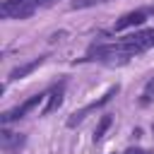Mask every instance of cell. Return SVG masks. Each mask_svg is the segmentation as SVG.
Listing matches in <instances>:
<instances>
[{
  "label": "cell",
  "instance_id": "obj_1",
  "mask_svg": "<svg viewBox=\"0 0 154 154\" xmlns=\"http://www.w3.org/2000/svg\"><path fill=\"white\" fill-rule=\"evenodd\" d=\"M149 48H154V26L132 31V34L118 38V41L91 43L89 51L79 58V63H101V65L116 67V65H125V63H130L135 55L147 53Z\"/></svg>",
  "mask_w": 154,
  "mask_h": 154
},
{
  "label": "cell",
  "instance_id": "obj_2",
  "mask_svg": "<svg viewBox=\"0 0 154 154\" xmlns=\"http://www.w3.org/2000/svg\"><path fill=\"white\" fill-rule=\"evenodd\" d=\"M118 91H120V87H118V84L108 87V89H106V91H103V94H101L99 99H94V101H89V103H87L84 108L75 111V113H72V116L67 118V123H65V125H67V128H77V125H79V123H82V120H84V118H87V116H89L91 111H99V108H103V106H106V103H108V101H111V99H113V96H116Z\"/></svg>",
  "mask_w": 154,
  "mask_h": 154
},
{
  "label": "cell",
  "instance_id": "obj_3",
  "mask_svg": "<svg viewBox=\"0 0 154 154\" xmlns=\"http://www.w3.org/2000/svg\"><path fill=\"white\" fill-rule=\"evenodd\" d=\"M46 94H48V89H46V91L34 94V96H29L26 101H22L19 106H14V108L5 111V113H2V118H0V120H2V125H10V123H14V120H22V118H24L29 111H34V108H36V106H38V103L46 99Z\"/></svg>",
  "mask_w": 154,
  "mask_h": 154
},
{
  "label": "cell",
  "instance_id": "obj_4",
  "mask_svg": "<svg viewBox=\"0 0 154 154\" xmlns=\"http://www.w3.org/2000/svg\"><path fill=\"white\" fill-rule=\"evenodd\" d=\"M149 7H140V10H132V12H125L116 24H113V34H118V31H125V29H132V26H142L147 19H149Z\"/></svg>",
  "mask_w": 154,
  "mask_h": 154
},
{
  "label": "cell",
  "instance_id": "obj_5",
  "mask_svg": "<svg viewBox=\"0 0 154 154\" xmlns=\"http://www.w3.org/2000/svg\"><path fill=\"white\" fill-rule=\"evenodd\" d=\"M65 87H67V79H60V82H55L51 89H48V94H46V106H43V116H48V113H53V111H58L60 108V103H63V96H65Z\"/></svg>",
  "mask_w": 154,
  "mask_h": 154
},
{
  "label": "cell",
  "instance_id": "obj_6",
  "mask_svg": "<svg viewBox=\"0 0 154 154\" xmlns=\"http://www.w3.org/2000/svg\"><path fill=\"white\" fill-rule=\"evenodd\" d=\"M46 58L48 55H38V58H34L31 63H24V65H19V67H14L12 72H10V77H7V82H14V79H24L26 75H31L38 65H43L46 63Z\"/></svg>",
  "mask_w": 154,
  "mask_h": 154
},
{
  "label": "cell",
  "instance_id": "obj_7",
  "mask_svg": "<svg viewBox=\"0 0 154 154\" xmlns=\"http://www.w3.org/2000/svg\"><path fill=\"white\" fill-rule=\"evenodd\" d=\"M24 135H17V132H10V130H2V149L5 154H17L22 147H24Z\"/></svg>",
  "mask_w": 154,
  "mask_h": 154
},
{
  "label": "cell",
  "instance_id": "obj_8",
  "mask_svg": "<svg viewBox=\"0 0 154 154\" xmlns=\"http://www.w3.org/2000/svg\"><path fill=\"white\" fill-rule=\"evenodd\" d=\"M113 125V116H101V120H99V125H96V130H94V142H101L103 140V135H106V130Z\"/></svg>",
  "mask_w": 154,
  "mask_h": 154
},
{
  "label": "cell",
  "instance_id": "obj_9",
  "mask_svg": "<svg viewBox=\"0 0 154 154\" xmlns=\"http://www.w3.org/2000/svg\"><path fill=\"white\" fill-rule=\"evenodd\" d=\"M142 108H147L149 103H154V77L144 84V89H142V94H140V101H137Z\"/></svg>",
  "mask_w": 154,
  "mask_h": 154
},
{
  "label": "cell",
  "instance_id": "obj_10",
  "mask_svg": "<svg viewBox=\"0 0 154 154\" xmlns=\"http://www.w3.org/2000/svg\"><path fill=\"white\" fill-rule=\"evenodd\" d=\"M99 2H108V0H72V10H79V7H91V5H99Z\"/></svg>",
  "mask_w": 154,
  "mask_h": 154
},
{
  "label": "cell",
  "instance_id": "obj_11",
  "mask_svg": "<svg viewBox=\"0 0 154 154\" xmlns=\"http://www.w3.org/2000/svg\"><path fill=\"white\" fill-rule=\"evenodd\" d=\"M17 2L29 5L31 10H38V7H46V5H51V2H55V0H17Z\"/></svg>",
  "mask_w": 154,
  "mask_h": 154
},
{
  "label": "cell",
  "instance_id": "obj_12",
  "mask_svg": "<svg viewBox=\"0 0 154 154\" xmlns=\"http://www.w3.org/2000/svg\"><path fill=\"white\" fill-rule=\"evenodd\" d=\"M123 154H154V152H149V149H142V147H128Z\"/></svg>",
  "mask_w": 154,
  "mask_h": 154
},
{
  "label": "cell",
  "instance_id": "obj_13",
  "mask_svg": "<svg viewBox=\"0 0 154 154\" xmlns=\"http://www.w3.org/2000/svg\"><path fill=\"white\" fill-rule=\"evenodd\" d=\"M149 12H152V14H154V5H152V7H149Z\"/></svg>",
  "mask_w": 154,
  "mask_h": 154
}]
</instances>
